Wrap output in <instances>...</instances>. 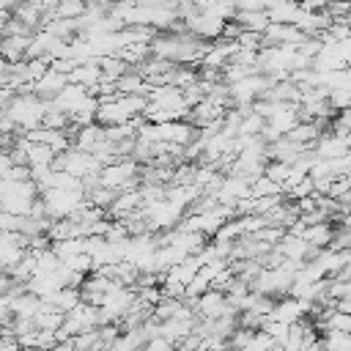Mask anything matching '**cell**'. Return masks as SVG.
Segmentation results:
<instances>
[{"label": "cell", "instance_id": "obj_1", "mask_svg": "<svg viewBox=\"0 0 351 351\" xmlns=\"http://www.w3.org/2000/svg\"><path fill=\"white\" fill-rule=\"evenodd\" d=\"M41 197V189L33 178H25V181H11V178H3V186H0V206L3 211L8 214H30L33 206L38 203Z\"/></svg>", "mask_w": 351, "mask_h": 351}, {"label": "cell", "instance_id": "obj_2", "mask_svg": "<svg viewBox=\"0 0 351 351\" xmlns=\"http://www.w3.org/2000/svg\"><path fill=\"white\" fill-rule=\"evenodd\" d=\"M41 203L52 219H66L88 203V195L82 189H44Z\"/></svg>", "mask_w": 351, "mask_h": 351}, {"label": "cell", "instance_id": "obj_3", "mask_svg": "<svg viewBox=\"0 0 351 351\" xmlns=\"http://www.w3.org/2000/svg\"><path fill=\"white\" fill-rule=\"evenodd\" d=\"M195 310H197V315L200 318H219V315H225V313H239L233 304H230V299H228V293L222 291V288H208L203 296H197L195 302Z\"/></svg>", "mask_w": 351, "mask_h": 351}, {"label": "cell", "instance_id": "obj_4", "mask_svg": "<svg viewBox=\"0 0 351 351\" xmlns=\"http://www.w3.org/2000/svg\"><path fill=\"white\" fill-rule=\"evenodd\" d=\"M69 82H71V80H69V74H66V71H60V69L49 66V69H47V74H44V77H38V80L33 82V88H30V90H33V93H38L41 99H49V101H52V99H55V96H58Z\"/></svg>", "mask_w": 351, "mask_h": 351}, {"label": "cell", "instance_id": "obj_5", "mask_svg": "<svg viewBox=\"0 0 351 351\" xmlns=\"http://www.w3.org/2000/svg\"><path fill=\"white\" fill-rule=\"evenodd\" d=\"M30 41H33V33H8V36H3V44H0L3 60H8V63L27 60Z\"/></svg>", "mask_w": 351, "mask_h": 351}, {"label": "cell", "instance_id": "obj_6", "mask_svg": "<svg viewBox=\"0 0 351 351\" xmlns=\"http://www.w3.org/2000/svg\"><path fill=\"white\" fill-rule=\"evenodd\" d=\"M233 22H239L241 30H247V33H261L263 36L266 27L271 25V16H269L266 8H239Z\"/></svg>", "mask_w": 351, "mask_h": 351}, {"label": "cell", "instance_id": "obj_7", "mask_svg": "<svg viewBox=\"0 0 351 351\" xmlns=\"http://www.w3.org/2000/svg\"><path fill=\"white\" fill-rule=\"evenodd\" d=\"M69 80L71 82H77V85H85V88H96L101 80H104V71H101V60H85V63H77L74 69H71V74H69Z\"/></svg>", "mask_w": 351, "mask_h": 351}, {"label": "cell", "instance_id": "obj_8", "mask_svg": "<svg viewBox=\"0 0 351 351\" xmlns=\"http://www.w3.org/2000/svg\"><path fill=\"white\" fill-rule=\"evenodd\" d=\"M302 236H304L313 247L326 250V247H332L337 230L332 228V222H315V225H304V233H302Z\"/></svg>", "mask_w": 351, "mask_h": 351}, {"label": "cell", "instance_id": "obj_9", "mask_svg": "<svg viewBox=\"0 0 351 351\" xmlns=\"http://www.w3.org/2000/svg\"><path fill=\"white\" fill-rule=\"evenodd\" d=\"M299 11H302V3L299 0H274L271 5H269V16H271V22H296V16H299Z\"/></svg>", "mask_w": 351, "mask_h": 351}, {"label": "cell", "instance_id": "obj_10", "mask_svg": "<svg viewBox=\"0 0 351 351\" xmlns=\"http://www.w3.org/2000/svg\"><path fill=\"white\" fill-rule=\"evenodd\" d=\"M255 332H258V329H250V326H236V329H233V335H230V348H233V351H241V348H244V346H247V343L255 337Z\"/></svg>", "mask_w": 351, "mask_h": 351}, {"label": "cell", "instance_id": "obj_11", "mask_svg": "<svg viewBox=\"0 0 351 351\" xmlns=\"http://www.w3.org/2000/svg\"><path fill=\"white\" fill-rule=\"evenodd\" d=\"M145 351H178V346L173 340H167L165 335H156L145 343Z\"/></svg>", "mask_w": 351, "mask_h": 351}, {"label": "cell", "instance_id": "obj_12", "mask_svg": "<svg viewBox=\"0 0 351 351\" xmlns=\"http://www.w3.org/2000/svg\"><path fill=\"white\" fill-rule=\"evenodd\" d=\"M22 3H25V0H0V8H3V14H14Z\"/></svg>", "mask_w": 351, "mask_h": 351}]
</instances>
